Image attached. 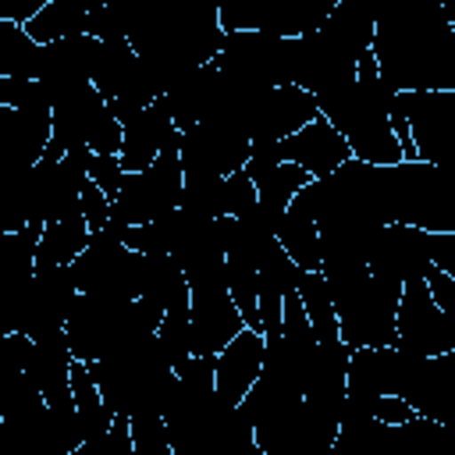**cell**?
<instances>
[{"instance_id":"ac0fdd59","label":"cell","mask_w":455,"mask_h":455,"mask_svg":"<svg viewBox=\"0 0 455 455\" xmlns=\"http://www.w3.org/2000/svg\"><path fill=\"white\" fill-rule=\"evenodd\" d=\"M178 135H181L178 139L181 178H228L242 171L252 153L242 132L220 128V124H196Z\"/></svg>"},{"instance_id":"7402d4cb","label":"cell","mask_w":455,"mask_h":455,"mask_svg":"<svg viewBox=\"0 0 455 455\" xmlns=\"http://www.w3.org/2000/svg\"><path fill=\"white\" fill-rule=\"evenodd\" d=\"M36 242L39 228L28 224L14 235H0V334H18L21 302L36 274Z\"/></svg>"},{"instance_id":"ab89813d","label":"cell","mask_w":455,"mask_h":455,"mask_svg":"<svg viewBox=\"0 0 455 455\" xmlns=\"http://www.w3.org/2000/svg\"><path fill=\"white\" fill-rule=\"evenodd\" d=\"M39 46L25 36L21 25L0 21V78H36Z\"/></svg>"},{"instance_id":"4dcf8cb0","label":"cell","mask_w":455,"mask_h":455,"mask_svg":"<svg viewBox=\"0 0 455 455\" xmlns=\"http://www.w3.org/2000/svg\"><path fill=\"white\" fill-rule=\"evenodd\" d=\"M32 341L25 334H0V416H18L39 405V391L28 380Z\"/></svg>"},{"instance_id":"f6af8a7d","label":"cell","mask_w":455,"mask_h":455,"mask_svg":"<svg viewBox=\"0 0 455 455\" xmlns=\"http://www.w3.org/2000/svg\"><path fill=\"white\" fill-rule=\"evenodd\" d=\"M249 210H256V188L245 171H235L224 178V217H245Z\"/></svg>"},{"instance_id":"74e56055","label":"cell","mask_w":455,"mask_h":455,"mask_svg":"<svg viewBox=\"0 0 455 455\" xmlns=\"http://www.w3.org/2000/svg\"><path fill=\"white\" fill-rule=\"evenodd\" d=\"M295 299L302 306V316L313 331V341H334L338 338V323H334V306H331V291L320 270H299L295 277Z\"/></svg>"},{"instance_id":"52a82bcc","label":"cell","mask_w":455,"mask_h":455,"mask_svg":"<svg viewBox=\"0 0 455 455\" xmlns=\"http://www.w3.org/2000/svg\"><path fill=\"white\" fill-rule=\"evenodd\" d=\"M380 203L384 224L455 235V174H444L423 160L380 167Z\"/></svg>"},{"instance_id":"ba28073f","label":"cell","mask_w":455,"mask_h":455,"mask_svg":"<svg viewBox=\"0 0 455 455\" xmlns=\"http://www.w3.org/2000/svg\"><path fill=\"white\" fill-rule=\"evenodd\" d=\"M160 313L149 309L146 302L139 299H89V295H78L71 313H68V323H64V338H68V348L75 355V363H100L107 355H114L117 348L139 341V338H149L156 334L160 327Z\"/></svg>"},{"instance_id":"ffe728a7","label":"cell","mask_w":455,"mask_h":455,"mask_svg":"<svg viewBox=\"0 0 455 455\" xmlns=\"http://www.w3.org/2000/svg\"><path fill=\"white\" fill-rule=\"evenodd\" d=\"M75 299H78V291H75V281H71L68 267H36V274L28 281V291H25V302H21L18 334L36 341V338L64 331Z\"/></svg>"},{"instance_id":"603a6c76","label":"cell","mask_w":455,"mask_h":455,"mask_svg":"<svg viewBox=\"0 0 455 455\" xmlns=\"http://www.w3.org/2000/svg\"><path fill=\"white\" fill-rule=\"evenodd\" d=\"M96 57H100V43L92 36H71V39H57L50 46H39L36 82L46 89V100L53 103V100L89 85Z\"/></svg>"},{"instance_id":"d6a6232c","label":"cell","mask_w":455,"mask_h":455,"mask_svg":"<svg viewBox=\"0 0 455 455\" xmlns=\"http://www.w3.org/2000/svg\"><path fill=\"white\" fill-rule=\"evenodd\" d=\"M139 302H146L160 316L171 309H188V284H185L181 267L171 256H142Z\"/></svg>"},{"instance_id":"d590c367","label":"cell","mask_w":455,"mask_h":455,"mask_svg":"<svg viewBox=\"0 0 455 455\" xmlns=\"http://www.w3.org/2000/svg\"><path fill=\"white\" fill-rule=\"evenodd\" d=\"M92 4L82 0H46L21 28L36 46H50L57 39H71V36H85V18H89Z\"/></svg>"},{"instance_id":"4316f807","label":"cell","mask_w":455,"mask_h":455,"mask_svg":"<svg viewBox=\"0 0 455 455\" xmlns=\"http://www.w3.org/2000/svg\"><path fill=\"white\" fill-rule=\"evenodd\" d=\"M259 370H263V334L245 327L213 355V387L224 402L238 405L245 391L259 380Z\"/></svg>"},{"instance_id":"ee69618b","label":"cell","mask_w":455,"mask_h":455,"mask_svg":"<svg viewBox=\"0 0 455 455\" xmlns=\"http://www.w3.org/2000/svg\"><path fill=\"white\" fill-rule=\"evenodd\" d=\"M366 416H373V419H380V423H387V427H398V423H409L416 412L405 405V402H398V398H387V395H352V391H345Z\"/></svg>"},{"instance_id":"8fae6325","label":"cell","mask_w":455,"mask_h":455,"mask_svg":"<svg viewBox=\"0 0 455 455\" xmlns=\"http://www.w3.org/2000/svg\"><path fill=\"white\" fill-rule=\"evenodd\" d=\"M213 68L249 89H281L295 78V39H274L263 32H224Z\"/></svg>"},{"instance_id":"5bb4252c","label":"cell","mask_w":455,"mask_h":455,"mask_svg":"<svg viewBox=\"0 0 455 455\" xmlns=\"http://www.w3.org/2000/svg\"><path fill=\"white\" fill-rule=\"evenodd\" d=\"M139 270H142V256L132 252L110 231L89 235V245L68 267L78 295H89V299H124V302L139 299Z\"/></svg>"},{"instance_id":"8d00e7d4","label":"cell","mask_w":455,"mask_h":455,"mask_svg":"<svg viewBox=\"0 0 455 455\" xmlns=\"http://www.w3.org/2000/svg\"><path fill=\"white\" fill-rule=\"evenodd\" d=\"M89 245V224L82 213L43 224L36 242V267H71V259Z\"/></svg>"},{"instance_id":"9c48e42d","label":"cell","mask_w":455,"mask_h":455,"mask_svg":"<svg viewBox=\"0 0 455 455\" xmlns=\"http://www.w3.org/2000/svg\"><path fill=\"white\" fill-rule=\"evenodd\" d=\"M181 139V135H178ZM178 139L146 167L135 174L121 178V188L110 203V220L107 231H114L121 238L124 228L135 224H153L164 220L167 213L178 210L181 199V164H178Z\"/></svg>"},{"instance_id":"6da1fadb","label":"cell","mask_w":455,"mask_h":455,"mask_svg":"<svg viewBox=\"0 0 455 455\" xmlns=\"http://www.w3.org/2000/svg\"><path fill=\"white\" fill-rule=\"evenodd\" d=\"M370 53L391 92H455V25L437 0H398L373 14Z\"/></svg>"},{"instance_id":"5b68a950","label":"cell","mask_w":455,"mask_h":455,"mask_svg":"<svg viewBox=\"0 0 455 455\" xmlns=\"http://www.w3.org/2000/svg\"><path fill=\"white\" fill-rule=\"evenodd\" d=\"M238 412L263 455H331L338 430L309 416L299 391L259 377L238 402Z\"/></svg>"},{"instance_id":"277c9868","label":"cell","mask_w":455,"mask_h":455,"mask_svg":"<svg viewBox=\"0 0 455 455\" xmlns=\"http://www.w3.org/2000/svg\"><path fill=\"white\" fill-rule=\"evenodd\" d=\"M89 373L96 380V391L110 416H164V405L174 395V366L164 355L156 334L139 338L114 355L89 363Z\"/></svg>"},{"instance_id":"7bdbcfd3","label":"cell","mask_w":455,"mask_h":455,"mask_svg":"<svg viewBox=\"0 0 455 455\" xmlns=\"http://www.w3.org/2000/svg\"><path fill=\"white\" fill-rule=\"evenodd\" d=\"M71 455H132V434H128V419L124 416H114V423L96 434V437H85Z\"/></svg>"},{"instance_id":"3957f363","label":"cell","mask_w":455,"mask_h":455,"mask_svg":"<svg viewBox=\"0 0 455 455\" xmlns=\"http://www.w3.org/2000/svg\"><path fill=\"white\" fill-rule=\"evenodd\" d=\"M391 96L395 92L377 75L373 53H366L355 64L352 82L338 85L334 92L316 96V110L345 139L352 160H363L373 167H391V164H402V146L387 124Z\"/></svg>"},{"instance_id":"836d02e7","label":"cell","mask_w":455,"mask_h":455,"mask_svg":"<svg viewBox=\"0 0 455 455\" xmlns=\"http://www.w3.org/2000/svg\"><path fill=\"white\" fill-rule=\"evenodd\" d=\"M380 455H455V427L412 416L409 423L384 430Z\"/></svg>"},{"instance_id":"44dd1931","label":"cell","mask_w":455,"mask_h":455,"mask_svg":"<svg viewBox=\"0 0 455 455\" xmlns=\"http://www.w3.org/2000/svg\"><path fill=\"white\" fill-rule=\"evenodd\" d=\"M348 348L334 338V341H316L313 363L306 370L302 380V405L309 416H316L320 423L338 430V416L345 405V391H348Z\"/></svg>"},{"instance_id":"f546056e","label":"cell","mask_w":455,"mask_h":455,"mask_svg":"<svg viewBox=\"0 0 455 455\" xmlns=\"http://www.w3.org/2000/svg\"><path fill=\"white\" fill-rule=\"evenodd\" d=\"M242 171H245V178L252 181L256 203H259V210H263V217H267L270 224H277L281 213L288 210V203L295 199V192L313 181V178H309L306 171H299L295 164L267 160V156H249Z\"/></svg>"},{"instance_id":"7c38bea8","label":"cell","mask_w":455,"mask_h":455,"mask_svg":"<svg viewBox=\"0 0 455 455\" xmlns=\"http://www.w3.org/2000/svg\"><path fill=\"white\" fill-rule=\"evenodd\" d=\"M188 284V338L192 355H217L238 331H245V320L238 316L228 281H224V259L206 263L199 270L185 274Z\"/></svg>"},{"instance_id":"f35d334b","label":"cell","mask_w":455,"mask_h":455,"mask_svg":"<svg viewBox=\"0 0 455 455\" xmlns=\"http://www.w3.org/2000/svg\"><path fill=\"white\" fill-rule=\"evenodd\" d=\"M71 402H75V416H78L82 437H96L114 423V416L107 412V405H103V398L96 391V380H92L85 363H71Z\"/></svg>"},{"instance_id":"83f0119b","label":"cell","mask_w":455,"mask_h":455,"mask_svg":"<svg viewBox=\"0 0 455 455\" xmlns=\"http://www.w3.org/2000/svg\"><path fill=\"white\" fill-rule=\"evenodd\" d=\"M174 139H178V132H174V124H171L167 107H164L160 100L149 103L139 117H132L128 124H121V153H117L121 171H124V174L146 171Z\"/></svg>"},{"instance_id":"8992f818","label":"cell","mask_w":455,"mask_h":455,"mask_svg":"<svg viewBox=\"0 0 455 455\" xmlns=\"http://www.w3.org/2000/svg\"><path fill=\"white\" fill-rule=\"evenodd\" d=\"M323 281H327L331 306H334L338 341L348 352L395 345V313H398L402 284L377 277L366 267L323 274Z\"/></svg>"},{"instance_id":"e575fe53","label":"cell","mask_w":455,"mask_h":455,"mask_svg":"<svg viewBox=\"0 0 455 455\" xmlns=\"http://www.w3.org/2000/svg\"><path fill=\"white\" fill-rule=\"evenodd\" d=\"M320 32L359 64L370 53V43H373V11L363 7V4H355V0H341L323 18Z\"/></svg>"},{"instance_id":"7dc6e473","label":"cell","mask_w":455,"mask_h":455,"mask_svg":"<svg viewBox=\"0 0 455 455\" xmlns=\"http://www.w3.org/2000/svg\"><path fill=\"white\" fill-rule=\"evenodd\" d=\"M85 174H89V181L114 203V196H117V188H121V178H124V171H121V164H117V156H89V164H85Z\"/></svg>"},{"instance_id":"f1b7e54d","label":"cell","mask_w":455,"mask_h":455,"mask_svg":"<svg viewBox=\"0 0 455 455\" xmlns=\"http://www.w3.org/2000/svg\"><path fill=\"white\" fill-rule=\"evenodd\" d=\"M71 348L64 331L36 338L32 341V359H28V380L36 384L39 398L46 402V409H75L71 402Z\"/></svg>"},{"instance_id":"4fadbf2b","label":"cell","mask_w":455,"mask_h":455,"mask_svg":"<svg viewBox=\"0 0 455 455\" xmlns=\"http://www.w3.org/2000/svg\"><path fill=\"white\" fill-rule=\"evenodd\" d=\"M89 85L100 92V100L110 107V114L128 124L132 117H139L149 103L160 100V85L149 75V68L139 60V53L128 46V39H114V43H100V57L92 68Z\"/></svg>"},{"instance_id":"d4e9b609","label":"cell","mask_w":455,"mask_h":455,"mask_svg":"<svg viewBox=\"0 0 455 455\" xmlns=\"http://www.w3.org/2000/svg\"><path fill=\"white\" fill-rule=\"evenodd\" d=\"M277 156L284 164H295L299 171H306L313 181L334 174L352 153L345 146V139L323 121V117H313L306 128H299L291 139H284L277 146Z\"/></svg>"},{"instance_id":"bcb514c9","label":"cell","mask_w":455,"mask_h":455,"mask_svg":"<svg viewBox=\"0 0 455 455\" xmlns=\"http://www.w3.org/2000/svg\"><path fill=\"white\" fill-rule=\"evenodd\" d=\"M78 213L85 217L89 235H96V231H103L107 220H110V199H107L92 181H85L82 192H78Z\"/></svg>"},{"instance_id":"b9f144b4","label":"cell","mask_w":455,"mask_h":455,"mask_svg":"<svg viewBox=\"0 0 455 455\" xmlns=\"http://www.w3.org/2000/svg\"><path fill=\"white\" fill-rule=\"evenodd\" d=\"M156 341L164 348V355L171 359V366L178 370L188 355H192V338H188V309H171L164 313L160 327H156Z\"/></svg>"},{"instance_id":"1f68e13d","label":"cell","mask_w":455,"mask_h":455,"mask_svg":"<svg viewBox=\"0 0 455 455\" xmlns=\"http://www.w3.org/2000/svg\"><path fill=\"white\" fill-rule=\"evenodd\" d=\"M213 92H217V68H213V64H206V68H199V71L178 78V82L160 96V103H164L167 114H171L174 132H188V128L203 124V117H206L210 103H213Z\"/></svg>"},{"instance_id":"2e32d148","label":"cell","mask_w":455,"mask_h":455,"mask_svg":"<svg viewBox=\"0 0 455 455\" xmlns=\"http://www.w3.org/2000/svg\"><path fill=\"white\" fill-rule=\"evenodd\" d=\"M313 117H320L316 100L295 85H281V89H259L249 117H245V139H249V156H267V160H281L277 146L284 139H291L299 128H306Z\"/></svg>"},{"instance_id":"30bf717a","label":"cell","mask_w":455,"mask_h":455,"mask_svg":"<svg viewBox=\"0 0 455 455\" xmlns=\"http://www.w3.org/2000/svg\"><path fill=\"white\" fill-rule=\"evenodd\" d=\"M50 142L60 153H92L117 156L121 153V121L100 100L92 85H82L50 103Z\"/></svg>"},{"instance_id":"cb8c5ba5","label":"cell","mask_w":455,"mask_h":455,"mask_svg":"<svg viewBox=\"0 0 455 455\" xmlns=\"http://www.w3.org/2000/svg\"><path fill=\"white\" fill-rule=\"evenodd\" d=\"M352 78H355V60L345 50H338L320 28L295 39V78H291L295 89H302L316 100Z\"/></svg>"},{"instance_id":"7a4b0ae2","label":"cell","mask_w":455,"mask_h":455,"mask_svg":"<svg viewBox=\"0 0 455 455\" xmlns=\"http://www.w3.org/2000/svg\"><path fill=\"white\" fill-rule=\"evenodd\" d=\"M128 46L149 68L160 85V96L185 75L213 64L224 28L213 4H164L146 11H128Z\"/></svg>"},{"instance_id":"9a60e30c","label":"cell","mask_w":455,"mask_h":455,"mask_svg":"<svg viewBox=\"0 0 455 455\" xmlns=\"http://www.w3.org/2000/svg\"><path fill=\"white\" fill-rule=\"evenodd\" d=\"M416 160L455 174V92H395Z\"/></svg>"},{"instance_id":"e0dca14e","label":"cell","mask_w":455,"mask_h":455,"mask_svg":"<svg viewBox=\"0 0 455 455\" xmlns=\"http://www.w3.org/2000/svg\"><path fill=\"white\" fill-rule=\"evenodd\" d=\"M395 348L423 359L455 352V320H448L437 309L423 281L402 284V299L395 313Z\"/></svg>"},{"instance_id":"60d3db41","label":"cell","mask_w":455,"mask_h":455,"mask_svg":"<svg viewBox=\"0 0 455 455\" xmlns=\"http://www.w3.org/2000/svg\"><path fill=\"white\" fill-rule=\"evenodd\" d=\"M178 210L206 220L224 217V178H181V199Z\"/></svg>"},{"instance_id":"d6986e66","label":"cell","mask_w":455,"mask_h":455,"mask_svg":"<svg viewBox=\"0 0 455 455\" xmlns=\"http://www.w3.org/2000/svg\"><path fill=\"white\" fill-rule=\"evenodd\" d=\"M430 267H434V235L419 228H402V224L377 228L366 252L370 274L387 277L395 284H409V281H423Z\"/></svg>"},{"instance_id":"484cf974","label":"cell","mask_w":455,"mask_h":455,"mask_svg":"<svg viewBox=\"0 0 455 455\" xmlns=\"http://www.w3.org/2000/svg\"><path fill=\"white\" fill-rule=\"evenodd\" d=\"M316 206H320V192H316V181H309L295 192V199L288 203V210L274 224V238L281 242V249L288 252V259L299 270H320Z\"/></svg>"}]
</instances>
